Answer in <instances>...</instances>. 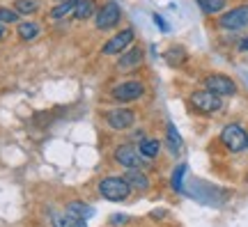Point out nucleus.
I'll return each instance as SVG.
<instances>
[{
	"instance_id": "nucleus-28",
	"label": "nucleus",
	"mask_w": 248,
	"mask_h": 227,
	"mask_svg": "<svg viewBox=\"0 0 248 227\" xmlns=\"http://www.w3.org/2000/svg\"><path fill=\"white\" fill-rule=\"evenodd\" d=\"M5 35H7V32H5V23H0V42L5 39Z\"/></svg>"
},
{
	"instance_id": "nucleus-10",
	"label": "nucleus",
	"mask_w": 248,
	"mask_h": 227,
	"mask_svg": "<svg viewBox=\"0 0 248 227\" xmlns=\"http://www.w3.org/2000/svg\"><path fill=\"white\" fill-rule=\"evenodd\" d=\"M106 122L115 131H126L136 124V113L129 110V108H113V110L106 113Z\"/></svg>"
},
{
	"instance_id": "nucleus-29",
	"label": "nucleus",
	"mask_w": 248,
	"mask_h": 227,
	"mask_svg": "<svg viewBox=\"0 0 248 227\" xmlns=\"http://www.w3.org/2000/svg\"><path fill=\"white\" fill-rule=\"evenodd\" d=\"M246 149H248V147H246Z\"/></svg>"
},
{
	"instance_id": "nucleus-15",
	"label": "nucleus",
	"mask_w": 248,
	"mask_h": 227,
	"mask_svg": "<svg viewBox=\"0 0 248 227\" xmlns=\"http://www.w3.org/2000/svg\"><path fill=\"white\" fill-rule=\"evenodd\" d=\"M159 149H161V142L154 138H145V140H140V145H138V151H140L142 158H154L159 154Z\"/></svg>"
},
{
	"instance_id": "nucleus-3",
	"label": "nucleus",
	"mask_w": 248,
	"mask_h": 227,
	"mask_svg": "<svg viewBox=\"0 0 248 227\" xmlns=\"http://www.w3.org/2000/svg\"><path fill=\"white\" fill-rule=\"evenodd\" d=\"M221 142L225 145L228 151L239 154V151H244L248 147V133L244 131V126H239V124H228V126H223L221 131Z\"/></svg>"
},
{
	"instance_id": "nucleus-8",
	"label": "nucleus",
	"mask_w": 248,
	"mask_h": 227,
	"mask_svg": "<svg viewBox=\"0 0 248 227\" xmlns=\"http://www.w3.org/2000/svg\"><path fill=\"white\" fill-rule=\"evenodd\" d=\"M115 163H120L126 170H140L145 166V158L140 156V151L133 145H120L115 149Z\"/></svg>"
},
{
	"instance_id": "nucleus-4",
	"label": "nucleus",
	"mask_w": 248,
	"mask_h": 227,
	"mask_svg": "<svg viewBox=\"0 0 248 227\" xmlns=\"http://www.w3.org/2000/svg\"><path fill=\"white\" fill-rule=\"evenodd\" d=\"M113 99L120 101V104H131V101H138L142 94H145V85L140 80H124L120 85L113 88Z\"/></svg>"
},
{
	"instance_id": "nucleus-2",
	"label": "nucleus",
	"mask_w": 248,
	"mask_h": 227,
	"mask_svg": "<svg viewBox=\"0 0 248 227\" xmlns=\"http://www.w3.org/2000/svg\"><path fill=\"white\" fill-rule=\"evenodd\" d=\"M188 104H191V108H193L195 113L214 115L223 108V96L214 94L209 90H195L193 94L188 96Z\"/></svg>"
},
{
	"instance_id": "nucleus-20",
	"label": "nucleus",
	"mask_w": 248,
	"mask_h": 227,
	"mask_svg": "<svg viewBox=\"0 0 248 227\" xmlns=\"http://www.w3.org/2000/svg\"><path fill=\"white\" fill-rule=\"evenodd\" d=\"M166 138H168L170 151H172V154H177L179 149H182V136L177 133V129H175V124H168V131H166Z\"/></svg>"
},
{
	"instance_id": "nucleus-11",
	"label": "nucleus",
	"mask_w": 248,
	"mask_h": 227,
	"mask_svg": "<svg viewBox=\"0 0 248 227\" xmlns=\"http://www.w3.org/2000/svg\"><path fill=\"white\" fill-rule=\"evenodd\" d=\"M145 60V51H142L140 46H129L124 53H120V60H117V69H133V67H138L140 62Z\"/></svg>"
},
{
	"instance_id": "nucleus-19",
	"label": "nucleus",
	"mask_w": 248,
	"mask_h": 227,
	"mask_svg": "<svg viewBox=\"0 0 248 227\" xmlns=\"http://www.w3.org/2000/svg\"><path fill=\"white\" fill-rule=\"evenodd\" d=\"M74 16L80 18V21H85V18L94 16V0H78V5H76V12H74Z\"/></svg>"
},
{
	"instance_id": "nucleus-7",
	"label": "nucleus",
	"mask_w": 248,
	"mask_h": 227,
	"mask_svg": "<svg viewBox=\"0 0 248 227\" xmlns=\"http://www.w3.org/2000/svg\"><path fill=\"white\" fill-rule=\"evenodd\" d=\"M204 90H209L218 96H234L237 94V83L230 76H223V74H212L204 78Z\"/></svg>"
},
{
	"instance_id": "nucleus-6",
	"label": "nucleus",
	"mask_w": 248,
	"mask_h": 227,
	"mask_svg": "<svg viewBox=\"0 0 248 227\" xmlns=\"http://www.w3.org/2000/svg\"><path fill=\"white\" fill-rule=\"evenodd\" d=\"M120 18H122L120 5H117L115 0H108L106 5L94 14V26H97L99 30H110V28H115L117 23H120Z\"/></svg>"
},
{
	"instance_id": "nucleus-13",
	"label": "nucleus",
	"mask_w": 248,
	"mask_h": 227,
	"mask_svg": "<svg viewBox=\"0 0 248 227\" xmlns=\"http://www.w3.org/2000/svg\"><path fill=\"white\" fill-rule=\"evenodd\" d=\"M124 179L129 182L131 191L133 188H136V191H147V188H150V179H147V175H142L140 170H129V172L124 175Z\"/></svg>"
},
{
	"instance_id": "nucleus-9",
	"label": "nucleus",
	"mask_w": 248,
	"mask_h": 227,
	"mask_svg": "<svg viewBox=\"0 0 248 227\" xmlns=\"http://www.w3.org/2000/svg\"><path fill=\"white\" fill-rule=\"evenodd\" d=\"M131 42H133V30L131 28H124L122 32L113 35L106 44L101 46V53H104V55H120V53H124L131 46Z\"/></svg>"
},
{
	"instance_id": "nucleus-23",
	"label": "nucleus",
	"mask_w": 248,
	"mask_h": 227,
	"mask_svg": "<svg viewBox=\"0 0 248 227\" xmlns=\"http://www.w3.org/2000/svg\"><path fill=\"white\" fill-rule=\"evenodd\" d=\"M184 175H186V163H182V166L172 172V188L175 191H184Z\"/></svg>"
},
{
	"instance_id": "nucleus-27",
	"label": "nucleus",
	"mask_w": 248,
	"mask_h": 227,
	"mask_svg": "<svg viewBox=\"0 0 248 227\" xmlns=\"http://www.w3.org/2000/svg\"><path fill=\"white\" fill-rule=\"evenodd\" d=\"M239 51H246V53H248V37L239 42Z\"/></svg>"
},
{
	"instance_id": "nucleus-14",
	"label": "nucleus",
	"mask_w": 248,
	"mask_h": 227,
	"mask_svg": "<svg viewBox=\"0 0 248 227\" xmlns=\"http://www.w3.org/2000/svg\"><path fill=\"white\" fill-rule=\"evenodd\" d=\"M64 211H69V213H74V216H78V218H83V220H90L92 216H94V209H92L90 204H85V202H78V200L69 202Z\"/></svg>"
},
{
	"instance_id": "nucleus-1",
	"label": "nucleus",
	"mask_w": 248,
	"mask_h": 227,
	"mask_svg": "<svg viewBox=\"0 0 248 227\" xmlns=\"http://www.w3.org/2000/svg\"><path fill=\"white\" fill-rule=\"evenodd\" d=\"M99 195L110 202H124L131 195V186L124 177H104L99 182Z\"/></svg>"
},
{
	"instance_id": "nucleus-5",
	"label": "nucleus",
	"mask_w": 248,
	"mask_h": 227,
	"mask_svg": "<svg viewBox=\"0 0 248 227\" xmlns=\"http://www.w3.org/2000/svg\"><path fill=\"white\" fill-rule=\"evenodd\" d=\"M218 26L223 30H244V28H248V5H239V7L223 12V16L218 18Z\"/></svg>"
},
{
	"instance_id": "nucleus-16",
	"label": "nucleus",
	"mask_w": 248,
	"mask_h": 227,
	"mask_svg": "<svg viewBox=\"0 0 248 227\" xmlns=\"http://www.w3.org/2000/svg\"><path fill=\"white\" fill-rule=\"evenodd\" d=\"M76 5H78V0H62V5H58V7L51 9V18H64L69 16V14H74L76 12Z\"/></svg>"
},
{
	"instance_id": "nucleus-24",
	"label": "nucleus",
	"mask_w": 248,
	"mask_h": 227,
	"mask_svg": "<svg viewBox=\"0 0 248 227\" xmlns=\"http://www.w3.org/2000/svg\"><path fill=\"white\" fill-rule=\"evenodd\" d=\"M18 21V12L9 7H0V23H16Z\"/></svg>"
},
{
	"instance_id": "nucleus-17",
	"label": "nucleus",
	"mask_w": 248,
	"mask_h": 227,
	"mask_svg": "<svg viewBox=\"0 0 248 227\" xmlns=\"http://www.w3.org/2000/svg\"><path fill=\"white\" fill-rule=\"evenodd\" d=\"M225 2L228 0H195V5L202 9L204 14H221L225 9Z\"/></svg>"
},
{
	"instance_id": "nucleus-21",
	"label": "nucleus",
	"mask_w": 248,
	"mask_h": 227,
	"mask_svg": "<svg viewBox=\"0 0 248 227\" xmlns=\"http://www.w3.org/2000/svg\"><path fill=\"white\" fill-rule=\"evenodd\" d=\"M14 9H16L18 14H35L37 9H39V2L37 0H16Z\"/></svg>"
},
{
	"instance_id": "nucleus-18",
	"label": "nucleus",
	"mask_w": 248,
	"mask_h": 227,
	"mask_svg": "<svg viewBox=\"0 0 248 227\" xmlns=\"http://www.w3.org/2000/svg\"><path fill=\"white\" fill-rule=\"evenodd\" d=\"M18 37L23 39V42H32L37 35H39V26L32 23V21H26V23H18Z\"/></svg>"
},
{
	"instance_id": "nucleus-12",
	"label": "nucleus",
	"mask_w": 248,
	"mask_h": 227,
	"mask_svg": "<svg viewBox=\"0 0 248 227\" xmlns=\"http://www.w3.org/2000/svg\"><path fill=\"white\" fill-rule=\"evenodd\" d=\"M51 223H53V227H88V220L78 218V216H74L69 211L53 213V216H51Z\"/></svg>"
},
{
	"instance_id": "nucleus-25",
	"label": "nucleus",
	"mask_w": 248,
	"mask_h": 227,
	"mask_svg": "<svg viewBox=\"0 0 248 227\" xmlns=\"http://www.w3.org/2000/svg\"><path fill=\"white\" fill-rule=\"evenodd\" d=\"M152 16H154V23H156V26H159L161 30H166V32H168V23H166V21H163V18H161L159 14H152Z\"/></svg>"
},
{
	"instance_id": "nucleus-26",
	"label": "nucleus",
	"mask_w": 248,
	"mask_h": 227,
	"mask_svg": "<svg viewBox=\"0 0 248 227\" xmlns=\"http://www.w3.org/2000/svg\"><path fill=\"white\" fill-rule=\"evenodd\" d=\"M126 216H122V213H117V216H113V225H122V223H126Z\"/></svg>"
},
{
	"instance_id": "nucleus-22",
	"label": "nucleus",
	"mask_w": 248,
	"mask_h": 227,
	"mask_svg": "<svg viewBox=\"0 0 248 227\" xmlns=\"http://www.w3.org/2000/svg\"><path fill=\"white\" fill-rule=\"evenodd\" d=\"M166 60H168L172 67H179V64L186 60V51L179 48V46H175V48H170V51L166 53Z\"/></svg>"
}]
</instances>
